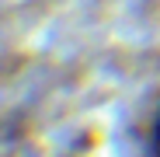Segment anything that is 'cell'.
<instances>
[{"mask_svg": "<svg viewBox=\"0 0 160 157\" xmlns=\"http://www.w3.org/2000/svg\"><path fill=\"white\" fill-rule=\"evenodd\" d=\"M146 150H150V157H160V101H157L150 129H146Z\"/></svg>", "mask_w": 160, "mask_h": 157, "instance_id": "1", "label": "cell"}]
</instances>
